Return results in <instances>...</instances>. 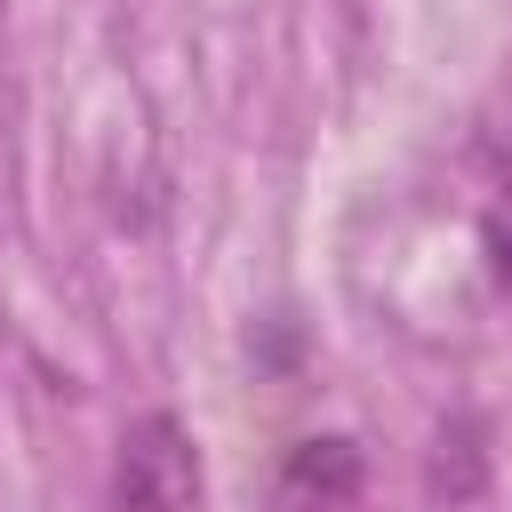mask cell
<instances>
[{
  "mask_svg": "<svg viewBox=\"0 0 512 512\" xmlns=\"http://www.w3.org/2000/svg\"><path fill=\"white\" fill-rule=\"evenodd\" d=\"M200 504V448L192 432L152 408L112 448V512H192Z\"/></svg>",
  "mask_w": 512,
  "mask_h": 512,
  "instance_id": "1",
  "label": "cell"
},
{
  "mask_svg": "<svg viewBox=\"0 0 512 512\" xmlns=\"http://www.w3.org/2000/svg\"><path fill=\"white\" fill-rule=\"evenodd\" d=\"M272 512H360V448L344 432L296 440L272 480Z\"/></svg>",
  "mask_w": 512,
  "mask_h": 512,
  "instance_id": "2",
  "label": "cell"
},
{
  "mask_svg": "<svg viewBox=\"0 0 512 512\" xmlns=\"http://www.w3.org/2000/svg\"><path fill=\"white\" fill-rule=\"evenodd\" d=\"M480 248H488V272H496V288H512V200H504V208H488V224H480Z\"/></svg>",
  "mask_w": 512,
  "mask_h": 512,
  "instance_id": "3",
  "label": "cell"
}]
</instances>
